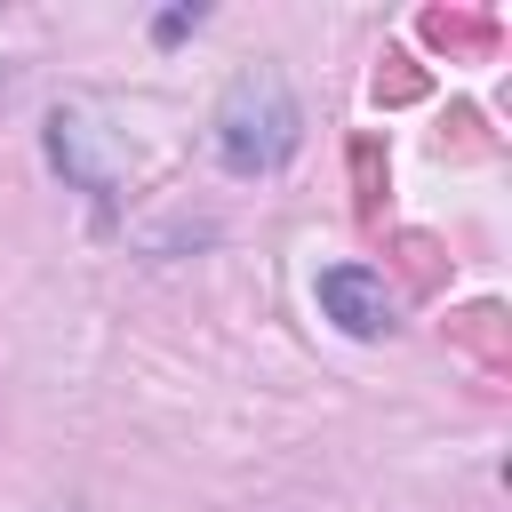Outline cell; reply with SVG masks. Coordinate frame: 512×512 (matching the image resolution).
I'll return each mask as SVG.
<instances>
[{
  "label": "cell",
  "mask_w": 512,
  "mask_h": 512,
  "mask_svg": "<svg viewBox=\"0 0 512 512\" xmlns=\"http://www.w3.org/2000/svg\"><path fill=\"white\" fill-rule=\"evenodd\" d=\"M208 136H216V160H224L232 176H272V168H288V152L304 144V112H296V96H288V80H280L272 64H248V72L224 88Z\"/></svg>",
  "instance_id": "1"
},
{
  "label": "cell",
  "mask_w": 512,
  "mask_h": 512,
  "mask_svg": "<svg viewBox=\"0 0 512 512\" xmlns=\"http://www.w3.org/2000/svg\"><path fill=\"white\" fill-rule=\"evenodd\" d=\"M312 296H320V312H328L344 336H392V328H400V304H392L384 272H368V264H328Z\"/></svg>",
  "instance_id": "2"
},
{
  "label": "cell",
  "mask_w": 512,
  "mask_h": 512,
  "mask_svg": "<svg viewBox=\"0 0 512 512\" xmlns=\"http://www.w3.org/2000/svg\"><path fill=\"white\" fill-rule=\"evenodd\" d=\"M192 24H200V8H160V16H152V40H184Z\"/></svg>",
  "instance_id": "3"
}]
</instances>
